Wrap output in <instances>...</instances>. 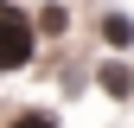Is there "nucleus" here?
<instances>
[{"label": "nucleus", "mask_w": 134, "mask_h": 128, "mask_svg": "<svg viewBox=\"0 0 134 128\" xmlns=\"http://www.w3.org/2000/svg\"><path fill=\"white\" fill-rule=\"evenodd\" d=\"M32 58V26L19 7H7V64H26Z\"/></svg>", "instance_id": "1"}, {"label": "nucleus", "mask_w": 134, "mask_h": 128, "mask_svg": "<svg viewBox=\"0 0 134 128\" xmlns=\"http://www.w3.org/2000/svg\"><path fill=\"white\" fill-rule=\"evenodd\" d=\"M102 32H109V45H128V39H134V26H128V19H121V13H115V19H109V26H102Z\"/></svg>", "instance_id": "2"}, {"label": "nucleus", "mask_w": 134, "mask_h": 128, "mask_svg": "<svg viewBox=\"0 0 134 128\" xmlns=\"http://www.w3.org/2000/svg\"><path fill=\"white\" fill-rule=\"evenodd\" d=\"M13 128H58L51 115H13Z\"/></svg>", "instance_id": "3"}]
</instances>
